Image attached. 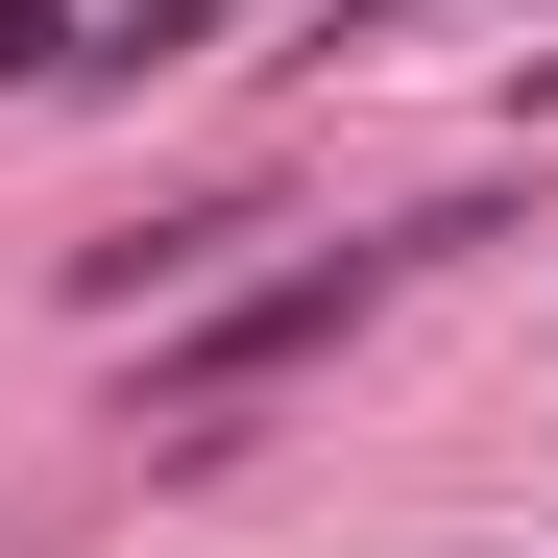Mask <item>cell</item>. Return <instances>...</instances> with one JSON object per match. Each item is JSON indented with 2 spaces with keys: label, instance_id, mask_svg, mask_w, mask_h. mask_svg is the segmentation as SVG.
<instances>
[{
  "label": "cell",
  "instance_id": "cell-1",
  "mask_svg": "<svg viewBox=\"0 0 558 558\" xmlns=\"http://www.w3.org/2000/svg\"><path fill=\"white\" fill-rule=\"evenodd\" d=\"M437 243H486V219H389V243H316V267H243V292H195L170 316V364H146V413H170V461H195V413H243L267 364H316V340H364L413 292Z\"/></svg>",
  "mask_w": 558,
  "mask_h": 558
},
{
  "label": "cell",
  "instance_id": "cell-2",
  "mask_svg": "<svg viewBox=\"0 0 558 558\" xmlns=\"http://www.w3.org/2000/svg\"><path fill=\"white\" fill-rule=\"evenodd\" d=\"M98 25H73V0H0V98H25V73H73Z\"/></svg>",
  "mask_w": 558,
  "mask_h": 558
},
{
  "label": "cell",
  "instance_id": "cell-3",
  "mask_svg": "<svg viewBox=\"0 0 558 558\" xmlns=\"http://www.w3.org/2000/svg\"><path fill=\"white\" fill-rule=\"evenodd\" d=\"M389 25H437V0H316V49H389Z\"/></svg>",
  "mask_w": 558,
  "mask_h": 558
},
{
  "label": "cell",
  "instance_id": "cell-4",
  "mask_svg": "<svg viewBox=\"0 0 558 558\" xmlns=\"http://www.w3.org/2000/svg\"><path fill=\"white\" fill-rule=\"evenodd\" d=\"M510 98H534V122H558V49H534V73H510Z\"/></svg>",
  "mask_w": 558,
  "mask_h": 558
}]
</instances>
